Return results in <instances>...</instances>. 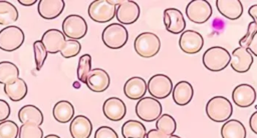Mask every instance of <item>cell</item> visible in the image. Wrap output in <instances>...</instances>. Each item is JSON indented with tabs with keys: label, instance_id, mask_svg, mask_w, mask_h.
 Wrapping results in <instances>:
<instances>
[{
	"label": "cell",
	"instance_id": "6da1fadb",
	"mask_svg": "<svg viewBox=\"0 0 257 138\" xmlns=\"http://www.w3.org/2000/svg\"><path fill=\"white\" fill-rule=\"evenodd\" d=\"M232 104L224 96H214L206 104V114L214 122H226L232 116Z\"/></svg>",
	"mask_w": 257,
	"mask_h": 138
},
{
	"label": "cell",
	"instance_id": "7a4b0ae2",
	"mask_svg": "<svg viewBox=\"0 0 257 138\" xmlns=\"http://www.w3.org/2000/svg\"><path fill=\"white\" fill-rule=\"evenodd\" d=\"M231 61L229 51L221 46H213L208 48L203 54L204 66L213 72L224 70Z\"/></svg>",
	"mask_w": 257,
	"mask_h": 138
},
{
	"label": "cell",
	"instance_id": "3957f363",
	"mask_svg": "<svg viewBox=\"0 0 257 138\" xmlns=\"http://www.w3.org/2000/svg\"><path fill=\"white\" fill-rule=\"evenodd\" d=\"M134 47L138 55L149 59L159 53L161 48V40L155 33L143 32L135 39Z\"/></svg>",
	"mask_w": 257,
	"mask_h": 138
},
{
	"label": "cell",
	"instance_id": "277c9868",
	"mask_svg": "<svg viewBox=\"0 0 257 138\" xmlns=\"http://www.w3.org/2000/svg\"><path fill=\"white\" fill-rule=\"evenodd\" d=\"M101 39L106 47L110 49H120L126 44L128 33L123 25L111 23L103 29Z\"/></svg>",
	"mask_w": 257,
	"mask_h": 138
},
{
	"label": "cell",
	"instance_id": "5b68a950",
	"mask_svg": "<svg viewBox=\"0 0 257 138\" xmlns=\"http://www.w3.org/2000/svg\"><path fill=\"white\" fill-rule=\"evenodd\" d=\"M162 104L154 97H143L136 105L137 116L146 122L156 121L162 115Z\"/></svg>",
	"mask_w": 257,
	"mask_h": 138
},
{
	"label": "cell",
	"instance_id": "8992f818",
	"mask_svg": "<svg viewBox=\"0 0 257 138\" xmlns=\"http://www.w3.org/2000/svg\"><path fill=\"white\" fill-rule=\"evenodd\" d=\"M25 39L21 28L10 25L0 30V49L6 52H12L21 47Z\"/></svg>",
	"mask_w": 257,
	"mask_h": 138
},
{
	"label": "cell",
	"instance_id": "52a82bcc",
	"mask_svg": "<svg viewBox=\"0 0 257 138\" xmlns=\"http://www.w3.org/2000/svg\"><path fill=\"white\" fill-rule=\"evenodd\" d=\"M116 5L108 0H95L88 6V16L98 23H105L115 17Z\"/></svg>",
	"mask_w": 257,
	"mask_h": 138
},
{
	"label": "cell",
	"instance_id": "ba28073f",
	"mask_svg": "<svg viewBox=\"0 0 257 138\" xmlns=\"http://www.w3.org/2000/svg\"><path fill=\"white\" fill-rule=\"evenodd\" d=\"M87 24L83 17L77 14H71L64 18L62 22V33L65 37L77 40L86 35Z\"/></svg>",
	"mask_w": 257,
	"mask_h": 138
},
{
	"label": "cell",
	"instance_id": "9c48e42d",
	"mask_svg": "<svg viewBox=\"0 0 257 138\" xmlns=\"http://www.w3.org/2000/svg\"><path fill=\"white\" fill-rule=\"evenodd\" d=\"M211 4L206 0H192L186 6V15L190 21L203 24L212 16Z\"/></svg>",
	"mask_w": 257,
	"mask_h": 138
},
{
	"label": "cell",
	"instance_id": "30bf717a",
	"mask_svg": "<svg viewBox=\"0 0 257 138\" xmlns=\"http://www.w3.org/2000/svg\"><path fill=\"white\" fill-rule=\"evenodd\" d=\"M147 89L152 97L156 99H165L173 91V83L169 76L165 74L153 75L147 83Z\"/></svg>",
	"mask_w": 257,
	"mask_h": 138
},
{
	"label": "cell",
	"instance_id": "8fae6325",
	"mask_svg": "<svg viewBox=\"0 0 257 138\" xmlns=\"http://www.w3.org/2000/svg\"><path fill=\"white\" fill-rule=\"evenodd\" d=\"M141 14L140 6L135 1H117L115 17L121 25H131L135 23Z\"/></svg>",
	"mask_w": 257,
	"mask_h": 138
},
{
	"label": "cell",
	"instance_id": "7c38bea8",
	"mask_svg": "<svg viewBox=\"0 0 257 138\" xmlns=\"http://www.w3.org/2000/svg\"><path fill=\"white\" fill-rule=\"evenodd\" d=\"M179 46L181 50L187 54H196L203 48L204 38L195 30H186L181 33Z\"/></svg>",
	"mask_w": 257,
	"mask_h": 138
},
{
	"label": "cell",
	"instance_id": "4fadbf2b",
	"mask_svg": "<svg viewBox=\"0 0 257 138\" xmlns=\"http://www.w3.org/2000/svg\"><path fill=\"white\" fill-rule=\"evenodd\" d=\"M164 24L168 32L181 34L185 31L186 21L182 12L177 8H167L164 11Z\"/></svg>",
	"mask_w": 257,
	"mask_h": 138
},
{
	"label": "cell",
	"instance_id": "5bb4252c",
	"mask_svg": "<svg viewBox=\"0 0 257 138\" xmlns=\"http://www.w3.org/2000/svg\"><path fill=\"white\" fill-rule=\"evenodd\" d=\"M232 99L238 107H250L256 100V90L250 84H239L232 92Z\"/></svg>",
	"mask_w": 257,
	"mask_h": 138
},
{
	"label": "cell",
	"instance_id": "9a60e30c",
	"mask_svg": "<svg viewBox=\"0 0 257 138\" xmlns=\"http://www.w3.org/2000/svg\"><path fill=\"white\" fill-rule=\"evenodd\" d=\"M253 61V55L249 52L248 49L237 47L231 54L230 65L234 71L238 73H245L249 71Z\"/></svg>",
	"mask_w": 257,
	"mask_h": 138
},
{
	"label": "cell",
	"instance_id": "2e32d148",
	"mask_svg": "<svg viewBox=\"0 0 257 138\" xmlns=\"http://www.w3.org/2000/svg\"><path fill=\"white\" fill-rule=\"evenodd\" d=\"M65 36L58 29H48L42 35L41 42L47 53L56 54L61 51L65 44Z\"/></svg>",
	"mask_w": 257,
	"mask_h": 138
},
{
	"label": "cell",
	"instance_id": "e0dca14e",
	"mask_svg": "<svg viewBox=\"0 0 257 138\" xmlns=\"http://www.w3.org/2000/svg\"><path fill=\"white\" fill-rule=\"evenodd\" d=\"M102 112L108 120L117 122L125 116L126 106L121 99L117 97H109L102 105Z\"/></svg>",
	"mask_w": 257,
	"mask_h": 138
},
{
	"label": "cell",
	"instance_id": "ac0fdd59",
	"mask_svg": "<svg viewBox=\"0 0 257 138\" xmlns=\"http://www.w3.org/2000/svg\"><path fill=\"white\" fill-rule=\"evenodd\" d=\"M85 84L88 89L93 92H103L108 88L110 84V78L105 70L101 68H94L91 69L87 75Z\"/></svg>",
	"mask_w": 257,
	"mask_h": 138
},
{
	"label": "cell",
	"instance_id": "d6986e66",
	"mask_svg": "<svg viewBox=\"0 0 257 138\" xmlns=\"http://www.w3.org/2000/svg\"><path fill=\"white\" fill-rule=\"evenodd\" d=\"M65 7L63 0H40L38 1L37 10L39 15L46 20L58 17Z\"/></svg>",
	"mask_w": 257,
	"mask_h": 138
},
{
	"label": "cell",
	"instance_id": "ffe728a7",
	"mask_svg": "<svg viewBox=\"0 0 257 138\" xmlns=\"http://www.w3.org/2000/svg\"><path fill=\"white\" fill-rule=\"evenodd\" d=\"M147 91V82L139 76L127 79L123 85V93L131 100H140L145 96Z\"/></svg>",
	"mask_w": 257,
	"mask_h": 138
},
{
	"label": "cell",
	"instance_id": "44dd1931",
	"mask_svg": "<svg viewBox=\"0 0 257 138\" xmlns=\"http://www.w3.org/2000/svg\"><path fill=\"white\" fill-rule=\"evenodd\" d=\"M92 131L90 120L84 115H77L72 118L69 125V132L72 138H89Z\"/></svg>",
	"mask_w": 257,
	"mask_h": 138
},
{
	"label": "cell",
	"instance_id": "7402d4cb",
	"mask_svg": "<svg viewBox=\"0 0 257 138\" xmlns=\"http://www.w3.org/2000/svg\"><path fill=\"white\" fill-rule=\"evenodd\" d=\"M216 6L220 14L229 20H237L243 14V5L239 0H217Z\"/></svg>",
	"mask_w": 257,
	"mask_h": 138
},
{
	"label": "cell",
	"instance_id": "603a6c76",
	"mask_svg": "<svg viewBox=\"0 0 257 138\" xmlns=\"http://www.w3.org/2000/svg\"><path fill=\"white\" fill-rule=\"evenodd\" d=\"M173 100L179 106L189 104L194 95V89L188 81H180L173 88Z\"/></svg>",
	"mask_w": 257,
	"mask_h": 138
},
{
	"label": "cell",
	"instance_id": "cb8c5ba5",
	"mask_svg": "<svg viewBox=\"0 0 257 138\" xmlns=\"http://www.w3.org/2000/svg\"><path fill=\"white\" fill-rule=\"evenodd\" d=\"M27 84L22 78H17L13 82L4 85V92L12 101H20L27 95Z\"/></svg>",
	"mask_w": 257,
	"mask_h": 138
},
{
	"label": "cell",
	"instance_id": "d4e9b609",
	"mask_svg": "<svg viewBox=\"0 0 257 138\" xmlns=\"http://www.w3.org/2000/svg\"><path fill=\"white\" fill-rule=\"evenodd\" d=\"M246 135L245 126L236 119L227 120L221 128L222 138H246Z\"/></svg>",
	"mask_w": 257,
	"mask_h": 138
},
{
	"label": "cell",
	"instance_id": "484cf974",
	"mask_svg": "<svg viewBox=\"0 0 257 138\" xmlns=\"http://www.w3.org/2000/svg\"><path fill=\"white\" fill-rule=\"evenodd\" d=\"M52 114L54 119L59 123H67L72 120L74 115V107L67 100H60L55 103Z\"/></svg>",
	"mask_w": 257,
	"mask_h": 138
},
{
	"label": "cell",
	"instance_id": "4316f807",
	"mask_svg": "<svg viewBox=\"0 0 257 138\" xmlns=\"http://www.w3.org/2000/svg\"><path fill=\"white\" fill-rule=\"evenodd\" d=\"M18 119L22 124L32 122L40 126L43 123V114L38 107L28 104L20 108L18 111Z\"/></svg>",
	"mask_w": 257,
	"mask_h": 138
},
{
	"label": "cell",
	"instance_id": "83f0119b",
	"mask_svg": "<svg viewBox=\"0 0 257 138\" xmlns=\"http://www.w3.org/2000/svg\"><path fill=\"white\" fill-rule=\"evenodd\" d=\"M123 138H146L147 130L143 123L138 120H127L121 126Z\"/></svg>",
	"mask_w": 257,
	"mask_h": 138
},
{
	"label": "cell",
	"instance_id": "f1b7e54d",
	"mask_svg": "<svg viewBox=\"0 0 257 138\" xmlns=\"http://www.w3.org/2000/svg\"><path fill=\"white\" fill-rule=\"evenodd\" d=\"M18 19L17 8L9 1L0 0V25L10 26Z\"/></svg>",
	"mask_w": 257,
	"mask_h": 138
},
{
	"label": "cell",
	"instance_id": "f546056e",
	"mask_svg": "<svg viewBox=\"0 0 257 138\" xmlns=\"http://www.w3.org/2000/svg\"><path fill=\"white\" fill-rule=\"evenodd\" d=\"M19 78V69L18 67L9 61L0 62V83L9 84Z\"/></svg>",
	"mask_w": 257,
	"mask_h": 138
},
{
	"label": "cell",
	"instance_id": "4dcf8cb0",
	"mask_svg": "<svg viewBox=\"0 0 257 138\" xmlns=\"http://www.w3.org/2000/svg\"><path fill=\"white\" fill-rule=\"evenodd\" d=\"M156 129L168 136H171L177 129L176 120L170 114H162L156 120Z\"/></svg>",
	"mask_w": 257,
	"mask_h": 138
},
{
	"label": "cell",
	"instance_id": "1f68e13d",
	"mask_svg": "<svg viewBox=\"0 0 257 138\" xmlns=\"http://www.w3.org/2000/svg\"><path fill=\"white\" fill-rule=\"evenodd\" d=\"M19 138H43V130L40 128L39 125L26 122L22 124L19 128Z\"/></svg>",
	"mask_w": 257,
	"mask_h": 138
},
{
	"label": "cell",
	"instance_id": "d6a6232c",
	"mask_svg": "<svg viewBox=\"0 0 257 138\" xmlns=\"http://www.w3.org/2000/svg\"><path fill=\"white\" fill-rule=\"evenodd\" d=\"M91 71V56L89 54H83L80 56L77 64V79L81 83L86 82L87 75Z\"/></svg>",
	"mask_w": 257,
	"mask_h": 138
},
{
	"label": "cell",
	"instance_id": "836d02e7",
	"mask_svg": "<svg viewBox=\"0 0 257 138\" xmlns=\"http://www.w3.org/2000/svg\"><path fill=\"white\" fill-rule=\"evenodd\" d=\"M19 134L18 125L12 120L0 122V138H17Z\"/></svg>",
	"mask_w": 257,
	"mask_h": 138
},
{
	"label": "cell",
	"instance_id": "e575fe53",
	"mask_svg": "<svg viewBox=\"0 0 257 138\" xmlns=\"http://www.w3.org/2000/svg\"><path fill=\"white\" fill-rule=\"evenodd\" d=\"M80 50H81V44L77 40L68 39L65 41V44L60 51V54L63 58H71L78 55Z\"/></svg>",
	"mask_w": 257,
	"mask_h": 138
},
{
	"label": "cell",
	"instance_id": "d590c367",
	"mask_svg": "<svg viewBox=\"0 0 257 138\" xmlns=\"http://www.w3.org/2000/svg\"><path fill=\"white\" fill-rule=\"evenodd\" d=\"M33 51H34V59H35V64H36V70L39 71L41 67L43 66L44 61L47 58V51L45 47L43 46L41 40H36L33 43Z\"/></svg>",
	"mask_w": 257,
	"mask_h": 138
},
{
	"label": "cell",
	"instance_id": "8d00e7d4",
	"mask_svg": "<svg viewBox=\"0 0 257 138\" xmlns=\"http://www.w3.org/2000/svg\"><path fill=\"white\" fill-rule=\"evenodd\" d=\"M256 32H257V24H256L254 21H252V22H250L249 25H248L246 34L239 40V45H240L239 47H242V48H246V49H247L248 46L250 45V43H251V41H252L254 35L256 34Z\"/></svg>",
	"mask_w": 257,
	"mask_h": 138
},
{
	"label": "cell",
	"instance_id": "74e56055",
	"mask_svg": "<svg viewBox=\"0 0 257 138\" xmlns=\"http://www.w3.org/2000/svg\"><path fill=\"white\" fill-rule=\"evenodd\" d=\"M94 138H118V136L111 127L100 126L95 131Z\"/></svg>",
	"mask_w": 257,
	"mask_h": 138
},
{
	"label": "cell",
	"instance_id": "f35d334b",
	"mask_svg": "<svg viewBox=\"0 0 257 138\" xmlns=\"http://www.w3.org/2000/svg\"><path fill=\"white\" fill-rule=\"evenodd\" d=\"M9 115H10L9 104L5 100L0 99V122L7 120Z\"/></svg>",
	"mask_w": 257,
	"mask_h": 138
},
{
	"label": "cell",
	"instance_id": "ab89813d",
	"mask_svg": "<svg viewBox=\"0 0 257 138\" xmlns=\"http://www.w3.org/2000/svg\"><path fill=\"white\" fill-rule=\"evenodd\" d=\"M146 138H170V136L160 132L157 129H151L149 132H147Z\"/></svg>",
	"mask_w": 257,
	"mask_h": 138
},
{
	"label": "cell",
	"instance_id": "60d3db41",
	"mask_svg": "<svg viewBox=\"0 0 257 138\" xmlns=\"http://www.w3.org/2000/svg\"><path fill=\"white\" fill-rule=\"evenodd\" d=\"M247 49L249 50V52H250L252 55H254V56L257 57V32H256V34L254 35V37H253V39H252V41H251V43H250V45L248 46Z\"/></svg>",
	"mask_w": 257,
	"mask_h": 138
},
{
	"label": "cell",
	"instance_id": "b9f144b4",
	"mask_svg": "<svg viewBox=\"0 0 257 138\" xmlns=\"http://www.w3.org/2000/svg\"><path fill=\"white\" fill-rule=\"evenodd\" d=\"M249 126L251 128V130L257 134V111H255L251 116H250V119H249Z\"/></svg>",
	"mask_w": 257,
	"mask_h": 138
},
{
	"label": "cell",
	"instance_id": "7bdbcfd3",
	"mask_svg": "<svg viewBox=\"0 0 257 138\" xmlns=\"http://www.w3.org/2000/svg\"><path fill=\"white\" fill-rule=\"evenodd\" d=\"M248 14L254 19L253 21L257 24V4L255 5H252L249 10H248Z\"/></svg>",
	"mask_w": 257,
	"mask_h": 138
},
{
	"label": "cell",
	"instance_id": "ee69618b",
	"mask_svg": "<svg viewBox=\"0 0 257 138\" xmlns=\"http://www.w3.org/2000/svg\"><path fill=\"white\" fill-rule=\"evenodd\" d=\"M18 2L24 6H32L34 3H37L36 0H18Z\"/></svg>",
	"mask_w": 257,
	"mask_h": 138
},
{
	"label": "cell",
	"instance_id": "f6af8a7d",
	"mask_svg": "<svg viewBox=\"0 0 257 138\" xmlns=\"http://www.w3.org/2000/svg\"><path fill=\"white\" fill-rule=\"evenodd\" d=\"M44 138H60V137L58 135H56V134H48Z\"/></svg>",
	"mask_w": 257,
	"mask_h": 138
},
{
	"label": "cell",
	"instance_id": "bcb514c9",
	"mask_svg": "<svg viewBox=\"0 0 257 138\" xmlns=\"http://www.w3.org/2000/svg\"><path fill=\"white\" fill-rule=\"evenodd\" d=\"M170 138H182V137H180V136H178V135L173 134V135H171V136H170Z\"/></svg>",
	"mask_w": 257,
	"mask_h": 138
}]
</instances>
